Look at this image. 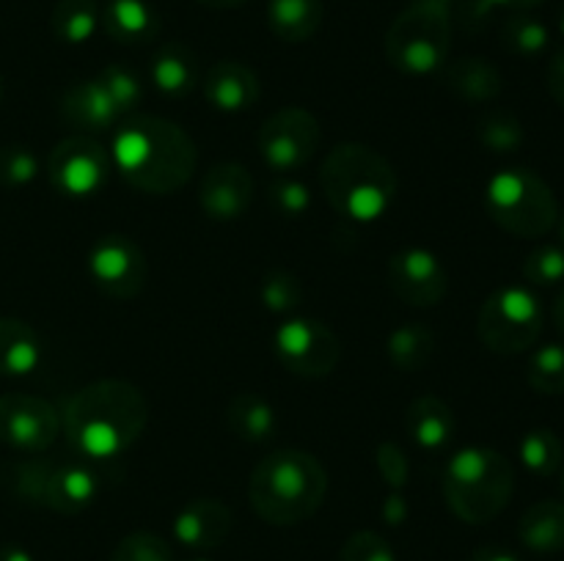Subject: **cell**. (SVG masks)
Listing matches in <instances>:
<instances>
[{
	"instance_id": "ffe728a7",
	"label": "cell",
	"mask_w": 564,
	"mask_h": 561,
	"mask_svg": "<svg viewBox=\"0 0 564 561\" xmlns=\"http://www.w3.org/2000/svg\"><path fill=\"white\" fill-rule=\"evenodd\" d=\"M405 429L419 449L424 451H438L455 438L457 432V418L455 410L446 405L441 396L424 394L411 402L405 413Z\"/></svg>"
},
{
	"instance_id": "816d5d0a",
	"label": "cell",
	"mask_w": 564,
	"mask_h": 561,
	"mask_svg": "<svg viewBox=\"0 0 564 561\" xmlns=\"http://www.w3.org/2000/svg\"><path fill=\"white\" fill-rule=\"evenodd\" d=\"M560 237H562V248H564V212H560Z\"/></svg>"
},
{
	"instance_id": "c3c4849f",
	"label": "cell",
	"mask_w": 564,
	"mask_h": 561,
	"mask_svg": "<svg viewBox=\"0 0 564 561\" xmlns=\"http://www.w3.org/2000/svg\"><path fill=\"white\" fill-rule=\"evenodd\" d=\"M554 322H556V328L564 333V284H562L560 297H556V302H554Z\"/></svg>"
},
{
	"instance_id": "f35d334b",
	"label": "cell",
	"mask_w": 564,
	"mask_h": 561,
	"mask_svg": "<svg viewBox=\"0 0 564 561\" xmlns=\"http://www.w3.org/2000/svg\"><path fill=\"white\" fill-rule=\"evenodd\" d=\"M268 196L275 212L286 215V218H301L312 207V190H308L306 182L290 179V176H281L279 182H273Z\"/></svg>"
},
{
	"instance_id": "ba28073f",
	"label": "cell",
	"mask_w": 564,
	"mask_h": 561,
	"mask_svg": "<svg viewBox=\"0 0 564 561\" xmlns=\"http://www.w3.org/2000/svg\"><path fill=\"white\" fill-rule=\"evenodd\" d=\"M543 302L529 286H501L482 302L477 333L496 355H521L543 333Z\"/></svg>"
},
{
	"instance_id": "e575fe53",
	"label": "cell",
	"mask_w": 564,
	"mask_h": 561,
	"mask_svg": "<svg viewBox=\"0 0 564 561\" xmlns=\"http://www.w3.org/2000/svg\"><path fill=\"white\" fill-rule=\"evenodd\" d=\"M259 297H262L264 308L273 314H290L303 302V286L286 270H270L259 286Z\"/></svg>"
},
{
	"instance_id": "4dcf8cb0",
	"label": "cell",
	"mask_w": 564,
	"mask_h": 561,
	"mask_svg": "<svg viewBox=\"0 0 564 561\" xmlns=\"http://www.w3.org/2000/svg\"><path fill=\"white\" fill-rule=\"evenodd\" d=\"M501 44H505L507 53L521 55V58H538L549 50L551 44V31L543 20L527 14V11H516L512 16H507V22L501 25Z\"/></svg>"
},
{
	"instance_id": "9c48e42d",
	"label": "cell",
	"mask_w": 564,
	"mask_h": 561,
	"mask_svg": "<svg viewBox=\"0 0 564 561\" xmlns=\"http://www.w3.org/2000/svg\"><path fill=\"white\" fill-rule=\"evenodd\" d=\"M17 493L61 515L88 509L99 495V476L83 462H31L17 471Z\"/></svg>"
},
{
	"instance_id": "b9f144b4",
	"label": "cell",
	"mask_w": 564,
	"mask_h": 561,
	"mask_svg": "<svg viewBox=\"0 0 564 561\" xmlns=\"http://www.w3.org/2000/svg\"><path fill=\"white\" fill-rule=\"evenodd\" d=\"M378 457V471L383 476V482L389 484L391 490H402L408 484V473H411V462H408V454L397 443L386 440V443L378 446L375 451Z\"/></svg>"
},
{
	"instance_id": "d4e9b609",
	"label": "cell",
	"mask_w": 564,
	"mask_h": 561,
	"mask_svg": "<svg viewBox=\"0 0 564 561\" xmlns=\"http://www.w3.org/2000/svg\"><path fill=\"white\" fill-rule=\"evenodd\" d=\"M518 537L532 553L551 556L564 550V504L562 501H538L523 512L518 522Z\"/></svg>"
},
{
	"instance_id": "1f68e13d",
	"label": "cell",
	"mask_w": 564,
	"mask_h": 561,
	"mask_svg": "<svg viewBox=\"0 0 564 561\" xmlns=\"http://www.w3.org/2000/svg\"><path fill=\"white\" fill-rule=\"evenodd\" d=\"M477 135L488 152L496 154H512L523 146L527 141V130H523L521 119L510 110H490L488 116L479 119Z\"/></svg>"
},
{
	"instance_id": "7402d4cb",
	"label": "cell",
	"mask_w": 564,
	"mask_h": 561,
	"mask_svg": "<svg viewBox=\"0 0 564 561\" xmlns=\"http://www.w3.org/2000/svg\"><path fill=\"white\" fill-rule=\"evenodd\" d=\"M102 28L119 44H147L158 38L160 16L147 0H110L102 11Z\"/></svg>"
},
{
	"instance_id": "ee69618b",
	"label": "cell",
	"mask_w": 564,
	"mask_h": 561,
	"mask_svg": "<svg viewBox=\"0 0 564 561\" xmlns=\"http://www.w3.org/2000/svg\"><path fill=\"white\" fill-rule=\"evenodd\" d=\"M383 517H386V522H391V526H400V522L405 520V517H408V504H405V498H402L400 493H391L389 498H386Z\"/></svg>"
},
{
	"instance_id": "30bf717a",
	"label": "cell",
	"mask_w": 564,
	"mask_h": 561,
	"mask_svg": "<svg viewBox=\"0 0 564 561\" xmlns=\"http://www.w3.org/2000/svg\"><path fill=\"white\" fill-rule=\"evenodd\" d=\"M319 121L306 108H281L259 130V154L275 174H292L317 154Z\"/></svg>"
},
{
	"instance_id": "9a60e30c",
	"label": "cell",
	"mask_w": 564,
	"mask_h": 561,
	"mask_svg": "<svg viewBox=\"0 0 564 561\" xmlns=\"http://www.w3.org/2000/svg\"><path fill=\"white\" fill-rule=\"evenodd\" d=\"M389 286L408 306L430 308L446 297L449 275L433 251L405 248L389 258Z\"/></svg>"
},
{
	"instance_id": "3957f363",
	"label": "cell",
	"mask_w": 564,
	"mask_h": 561,
	"mask_svg": "<svg viewBox=\"0 0 564 561\" xmlns=\"http://www.w3.org/2000/svg\"><path fill=\"white\" fill-rule=\"evenodd\" d=\"M328 493V471L314 454L281 449L264 457L248 482L253 512L270 526H295L323 506Z\"/></svg>"
},
{
	"instance_id": "4316f807",
	"label": "cell",
	"mask_w": 564,
	"mask_h": 561,
	"mask_svg": "<svg viewBox=\"0 0 564 561\" xmlns=\"http://www.w3.org/2000/svg\"><path fill=\"white\" fill-rule=\"evenodd\" d=\"M226 421H229L231 432L246 443H264V440L273 438L275 427H279L273 405L259 394H251V391L231 399Z\"/></svg>"
},
{
	"instance_id": "681fc988",
	"label": "cell",
	"mask_w": 564,
	"mask_h": 561,
	"mask_svg": "<svg viewBox=\"0 0 564 561\" xmlns=\"http://www.w3.org/2000/svg\"><path fill=\"white\" fill-rule=\"evenodd\" d=\"M556 28H560V36L564 38V3H562V9H560V16H556Z\"/></svg>"
},
{
	"instance_id": "d6986e66",
	"label": "cell",
	"mask_w": 564,
	"mask_h": 561,
	"mask_svg": "<svg viewBox=\"0 0 564 561\" xmlns=\"http://www.w3.org/2000/svg\"><path fill=\"white\" fill-rule=\"evenodd\" d=\"M259 94H262L259 77L240 61H220L209 69L207 80H204V97L213 108L224 110V113L251 110Z\"/></svg>"
},
{
	"instance_id": "11a10c76",
	"label": "cell",
	"mask_w": 564,
	"mask_h": 561,
	"mask_svg": "<svg viewBox=\"0 0 564 561\" xmlns=\"http://www.w3.org/2000/svg\"><path fill=\"white\" fill-rule=\"evenodd\" d=\"M0 99H3V80H0Z\"/></svg>"
},
{
	"instance_id": "db71d44e",
	"label": "cell",
	"mask_w": 564,
	"mask_h": 561,
	"mask_svg": "<svg viewBox=\"0 0 564 561\" xmlns=\"http://www.w3.org/2000/svg\"><path fill=\"white\" fill-rule=\"evenodd\" d=\"M187 561H209V559H204V556H198V559H187Z\"/></svg>"
},
{
	"instance_id": "603a6c76",
	"label": "cell",
	"mask_w": 564,
	"mask_h": 561,
	"mask_svg": "<svg viewBox=\"0 0 564 561\" xmlns=\"http://www.w3.org/2000/svg\"><path fill=\"white\" fill-rule=\"evenodd\" d=\"M446 86L466 102L485 105L501 97L505 77L488 58L466 55V58H457L455 64L446 66Z\"/></svg>"
},
{
	"instance_id": "f546056e",
	"label": "cell",
	"mask_w": 564,
	"mask_h": 561,
	"mask_svg": "<svg viewBox=\"0 0 564 561\" xmlns=\"http://www.w3.org/2000/svg\"><path fill=\"white\" fill-rule=\"evenodd\" d=\"M518 457L523 468L538 479H551L564 465V446L560 435L549 427H538L527 432L518 443Z\"/></svg>"
},
{
	"instance_id": "484cf974",
	"label": "cell",
	"mask_w": 564,
	"mask_h": 561,
	"mask_svg": "<svg viewBox=\"0 0 564 561\" xmlns=\"http://www.w3.org/2000/svg\"><path fill=\"white\" fill-rule=\"evenodd\" d=\"M323 0H270L268 25L281 42H308L323 25Z\"/></svg>"
},
{
	"instance_id": "bcb514c9",
	"label": "cell",
	"mask_w": 564,
	"mask_h": 561,
	"mask_svg": "<svg viewBox=\"0 0 564 561\" xmlns=\"http://www.w3.org/2000/svg\"><path fill=\"white\" fill-rule=\"evenodd\" d=\"M0 561H33V556L25 548H20V544H3L0 548Z\"/></svg>"
},
{
	"instance_id": "4fadbf2b",
	"label": "cell",
	"mask_w": 564,
	"mask_h": 561,
	"mask_svg": "<svg viewBox=\"0 0 564 561\" xmlns=\"http://www.w3.org/2000/svg\"><path fill=\"white\" fill-rule=\"evenodd\" d=\"M61 435V413L33 394L0 396V443L25 454L47 451Z\"/></svg>"
},
{
	"instance_id": "60d3db41",
	"label": "cell",
	"mask_w": 564,
	"mask_h": 561,
	"mask_svg": "<svg viewBox=\"0 0 564 561\" xmlns=\"http://www.w3.org/2000/svg\"><path fill=\"white\" fill-rule=\"evenodd\" d=\"M543 3L545 0H463V3L457 6V16H460L463 28L474 31V28L482 25L496 9H507L516 14V11H532Z\"/></svg>"
},
{
	"instance_id": "d590c367",
	"label": "cell",
	"mask_w": 564,
	"mask_h": 561,
	"mask_svg": "<svg viewBox=\"0 0 564 561\" xmlns=\"http://www.w3.org/2000/svg\"><path fill=\"white\" fill-rule=\"evenodd\" d=\"M108 561H174V550L160 534L132 531L116 544Z\"/></svg>"
},
{
	"instance_id": "f5cc1de1",
	"label": "cell",
	"mask_w": 564,
	"mask_h": 561,
	"mask_svg": "<svg viewBox=\"0 0 564 561\" xmlns=\"http://www.w3.org/2000/svg\"><path fill=\"white\" fill-rule=\"evenodd\" d=\"M560 482H562V493H564V465H562V479H560Z\"/></svg>"
},
{
	"instance_id": "5bb4252c",
	"label": "cell",
	"mask_w": 564,
	"mask_h": 561,
	"mask_svg": "<svg viewBox=\"0 0 564 561\" xmlns=\"http://www.w3.org/2000/svg\"><path fill=\"white\" fill-rule=\"evenodd\" d=\"M88 273L113 300H132L147 286L149 264L141 248L124 234H108L91 248Z\"/></svg>"
},
{
	"instance_id": "7dc6e473",
	"label": "cell",
	"mask_w": 564,
	"mask_h": 561,
	"mask_svg": "<svg viewBox=\"0 0 564 561\" xmlns=\"http://www.w3.org/2000/svg\"><path fill=\"white\" fill-rule=\"evenodd\" d=\"M196 3L207 6V9H237V6H242L246 0H196Z\"/></svg>"
},
{
	"instance_id": "7a4b0ae2",
	"label": "cell",
	"mask_w": 564,
	"mask_h": 561,
	"mask_svg": "<svg viewBox=\"0 0 564 561\" xmlns=\"http://www.w3.org/2000/svg\"><path fill=\"white\" fill-rule=\"evenodd\" d=\"M113 163L135 190L169 196L187 185L198 163L196 143L176 121L127 116L113 141Z\"/></svg>"
},
{
	"instance_id": "44dd1931",
	"label": "cell",
	"mask_w": 564,
	"mask_h": 561,
	"mask_svg": "<svg viewBox=\"0 0 564 561\" xmlns=\"http://www.w3.org/2000/svg\"><path fill=\"white\" fill-rule=\"evenodd\" d=\"M42 363V339L28 322L0 317V377H28Z\"/></svg>"
},
{
	"instance_id": "6da1fadb",
	"label": "cell",
	"mask_w": 564,
	"mask_h": 561,
	"mask_svg": "<svg viewBox=\"0 0 564 561\" xmlns=\"http://www.w3.org/2000/svg\"><path fill=\"white\" fill-rule=\"evenodd\" d=\"M149 421V405L127 380H97L77 391L61 416L72 449L88 460H116L135 446Z\"/></svg>"
},
{
	"instance_id": "d6a6232c",
	"label": "cell",
	"mask_w": 564,
	"mask_h": 561,
	"mask_svg": "<svg viewBox=\"0 0 564 561\" xmlns=\"http://www.w3.org/2000/svg\"><path fill=\"white\" fill-rule=\"evenodd\" d=\"M527 383L538 394H564V344H543L527 366Z\"/></svg>"
},
{
	"instance_id": "8992f818",
	"label": "cell",
	"mask_w": 564,
	"mask_h": 561,
	"mask_svg": "<svg viewBox=\"0 0 564 561\" xmlns=\"http://www.w3.org/2000/svg\"><path fill=\"white\" fill-rule=\"evenodd\" d=\"M485 209L490 220L518 240H538L560 223V201L540 174L505 168L488 182Z\"/></svg>"
},
{
	"instance_id": "f6af8a7d",
	"label": "cell",
	"mask_w": 564,
	"mask_h": 561,
	"mask_svg": "<svg viewBox=\"0 0 564 561\" xmlns=\"http://www.w3.org/2000/svg\"><path fill=\"white\" fill-rule=\"evenodd\" d=\"M468 561H521V559H518L512 550L501 548V544H482V548L474 550Z\"/></svg>"
},
{
	"instance_id": "5b68a950",
	"label": "cell",
	"mask_w": 564,
	"mask_h": 561,
	"mask_svg": "<svg viewBox=\"0 0 564 561\" xmlns=\"http://www.w3.org/2000/svg\"><path fill=\"white\" fill-rule=\"evenodd\" d=\"M516 493V468L501 451L468 446L444 471V498L463 522L482 526L507 509Z\"/></svg>"
},
{
	"instance_id": "52a82bcc",
	"label": "cell",
	"mask_w": 564,
	"mask_h": 561,
	"mask_svg": "<svg viewBox=\"0 0 564 561\" xmlns=\"http://www.w3.org/2000/svg\"><path fill=\"white\" fill-rule=\"evenodd\" d=\"M452 9L444 0H411L386 33V58L402 75H433L446 64Z\"/></svg>"
},
{
	"instance_id": "f907efd6",
	"label": "cell",
	"mask_w": 564,
	"mask_h": 561,
	"mask_svg": "<svg viewBox=\"0 0 564 561\" xmlns=\"http://www.w3.org/2000/svg\"><path fill=\"white\" fill-rule=\"evenodd\" d=\"M444 3H446V6H449V9H452V14H455V9H457V6H460V3H463V0H444Z\"/></svg>"
},
{
	"instance_id": "f1b7e54d",
	"label": "cell",
	"mask_w": 564,
	"mask_h": 561,
	"mask_svg": "<svg viewBox=\"0 0 564 561\" xmlns=\"http://www.w3.org/2000/svg\"><path fill=\"white\" fill-rule=\"evenodd\" d=\"M102 14L97 0H58L53 9V33L64 44H86L97 33Z\"/></svg>"
},
{
	"instance_id": "7c38bea8",
	"label": "cell",
	"mask_w": 564,
	"mask_h": 561,
	"mask_svg": "<svg viewBox=\"0 0 564 561\" xmlns=\"http://www.w3.org/2000/svg\"><path fill=\"white\" fill-rule=\"evenodd\" d=\"M50 182L69 198L97 196L110 176V154L91 135H72L55 143L47 160Z\"/></svg>"
},
{
	"instance_id": "cb8c5ba5",
	"label": "cell",
	"mask_w": 564,
	"mask_h": 561,
	"mask_svg": "<svg viewBox=\"0 0 564 561\" xmlns=\"http://www.w3.org/2000/svg\"><path fill=\"white\" fill-rule=\"evenodd\" d=\"M149 80L165 97H185L198 82L196 55L180 42L163 44L149 61Z\"/></svg>"
},
{
	"instance_id": "8d00e7d4",
	"label": "cell",
	"mask_w": 564,
	"mask_h": 561,
	"mask_svg": "<svg viewBox=\"0 0 564 561\" xmlns=\"http://www.w3.org/2000/svg\"><path fill=\"white\" fill-rule=\"evenodd\" d=\"M523 278L529 286H560L564 284V248L540 245L523 262Z\"/></svg>"
},
{
	"instance_id": "e0dca14e",
	"label": "cell",
	"mask_w": 564,
	"mask_h": 561,
	"mask_svg": "<svg viewBox=\"0 0 564 561\" xmlns=\"http://www.w3.org/2000/svg\"><path fill=\"white\" fill-rule=\"evenodd\" d=\"M231 531V512L218 498H196L174 517V539L187 550L207 553Z\"/></svg>"
},
{
	"instance_id": "836d02e7",
	"label": "cell",
	"mask_w": 564,
	"mask_h": 561,
	"mask_svg": "<svg viewBox=\"0 0 564 561\" xmlns=\"http://www.w3.org/2000/svg\"><path fill=\"white\" fill-rule=\"evenodd\" d=\"M97 80L102 82V88L108 91L110 102L116 105V110H119L121 119L135 113L138 105H141V99H143V82L138 80L135 72L127 69V66H121V64H110L99 72Z\"/></svg>"
},
{
	"instance_id": "74e56055",
	"label": "cell",
	"mask_w": 564,
	"mask_h": 561,
	"mask_svg": "<svg viewBox=\"0 0 564 561\" xmlns=\"http://www.w3.org/2000/svg\"><path fill=\"white\" fill-rule=\"evenodd\" d=\"M39 160L22 143L0 146V187H25L36 179Z\"/></svg>"
},
{
	"instance_id": "ac0fdd59",
	"label": "cell",
	"mask_w": 564,
	"mask_h": 561,
	"mask_svg": "<svg viewBox=\"0 0 564 561\" xmlns=\"http://www.w3.org/2000/svg\"><path fill=\"white\" fill-rule=\"evenodd\" d=\"M61 116L80 135L91 138L99 135V132L113 130L121 119L119 110L110 102L108 91H105L97 77L94 80H80L66 88L64 97H61Z\"/></svg>"
},
{
	"instance_id": "2e32d148",
	"label": "cell",
	"mask_w": 564,
	"mask_h": 561,
	"mask_svg": "<svg viewBox=\"0 0 564 561\" xmlns=\"http://www.w3.org/2000/svg\"><path fill=\"white\" fill-rule=\"evenodd\" d=\"M253 198V176L240 163H220L198 185V201L213 220H237Z\"/></svg>"
},
{
	"instance_id": "83f0119b",
	"label": "cell",
	"mask_w": 564,
	"mask_h": 561,
	"mask_svg": "<svg viewBox=\"0 0 564 561\" xmlns=\"http://www.w3.org/2000/svg\"><path fill=\"white\" fill-rule=\"evenodd\" d=\"M386 352L400 372H422L435 358V333L416 322L400 324L397 330H391Z\"/></svg>"
},
{
	"instance_id": "277c9868",
	"label": "cell",
	"mask_w": 564,
	"mask_h": 561,
	"mask_svg": "<svg viewBox=\"0 0 564 561\" xmlns=\"http://www.w3.org/2000/svg\"><path fill=\"white\" fill-rule=\"evenodd\" d=\"M319 185L330 207L358 223L380 220L397 198L394 168L364 143H339L330 148Z\"/></svg>"
},
{
	"instance_id": "ab89813d",
	"label": "cell",
	"mask_w": 564,
	"mask_h": 561,
	"mask_svg": "<svg viewBox=\"0 0 564 561\" xmlns=\"http://www.w3.org/2000/svg\"><path fill=\"white\" fill-rule=\"evenodd\" d=\"M339 561H397V553L378 531H356L341 544Z\"/></svg>"
},
{
	"instance_id": "8fae6325",
	"label": "cell",
	"mask_w": 564,
	"mask_h": 561,
	"mask_svg": "<svg viewBox=\"0 0 564 561\" xmlns=\"http://www.w3.org/2000/svg\"><path fill=\"white\" fill-rule=\"evenodd\" d=\"M275 355L286 372L306 380L328 377L341 358L339 339L317 319H290L275 330Z\"/></svg>"
},
{
	"instance_id": "7bdbcfd3",
	"label": "cell",
	"mask_w": 564,
	"mask_h": 561,
	"mask_svg": "<svg viewBox=\"0 0 564 561\" xmlns=\"http://www.w3.org/2000/svg\"><path fill=\"white\" fill-rule=\"evenodd\" d=\"M545 82H549V94L554 97V102L564 108V50L551 58L549 72H545Z\"/></svg>"
}]
</instances>
